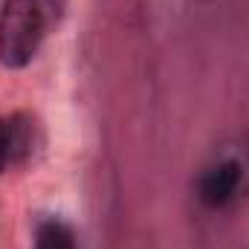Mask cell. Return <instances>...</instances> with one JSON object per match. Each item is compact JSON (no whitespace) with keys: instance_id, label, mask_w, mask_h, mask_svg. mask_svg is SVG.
Returning <instances> with one entry per match:
<instances>
[{"instance_id":"obj_1","label":"cell","mask_w":249,"mask_h":249,"mask_svg":"<svg viewBox=\"0 0 249 249\" xmlns=\"http://www.w3.org/2000/svg\"><path fill=\"white\" fill-rule=\"evenodd\" d=\"M58 20V0H6L0 12V64L20 70L32 61Z\"/></svg>"},{"instance_id":"obj_2","label":"cell","mask_w":249,"mask_h":249,"mask_svg":"<svg viewBox=\"0 0 249 249\" xmlns=\"http://www.w3.org/2000/svg\"><path fill=\"white\" fill-rule=\"evenodd\" d=\"M241 183H244V165L235 157H226L203 171V177L197 183V197L209 209H223L226 203L235 200Z\"/></svg>"},{"instance_id":"obj_3","label":"cell","mask_w":249,"mask_h":249,"mask_svg":"<svg viewBox=\"0 0 249 249\" xmlns=\"http://www.w3.org/2000/svg\"><path fill=\"white\" fill-rule=\"evenodd\" d=\"M35 151V122L26 113L0 116V174L26 162Z\"/></svg>"},{"instance_id":"obj_4","label":"cell","mask_w":249,"mask_h":249,"mask_svg":"<svg viewBox=\"0 0 249 249\" xmlns=\"http://www.w3.org/2000/svg\"><path fill=\"white\" fill-rule=\"evenodd\" d=\"M35 249H78L75 232L58 217H47L35 229Z\"/></svg>"}]
</instances>
